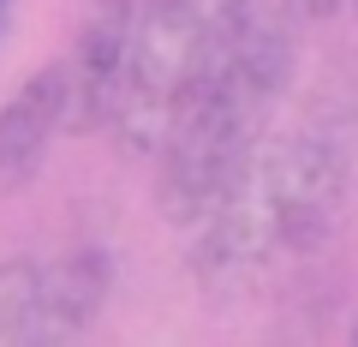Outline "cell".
Wrapping results in <instances>:
<instances>
[{
  "label": "cell",
  "mask_w": 358,
  "mask_h": 347,
  "mask_svg": "<svg viewBox=\"0 0 358 347\" xmlns=\"http://www.w3.org/2000/svg\"><path fill=\"white\" fill-rule=\"evenodd\" d=\"M334 6H341V0H287V13H293V18H329Z\"/></svg>",
  "instance_id": "8"
},
{
  "label": "cell",
  "mask_w": 358,
  "mask_h": 347,
  "mask_svg": "<svg viewBox=\"0 0 358 347\" xmlns=\"http://www.w3.org/2000/svg\"><path fill=\"white\" fill-rule=\"evenodd\" d=\"M0 18H6V0H0Z\"/></svg>",
  "instance_id": "10"
},
{
  "label": "cell",
  "mask_w": 358,
  "mask_h": 347,
  "mask_svg": "<svg viewBox=\"0 0 358 347\" xmlns=\"http://www.w3.org/2000/svg\"><path fill=\"white\" fill-rule=\"evenodd\" d=\"M358 120L341 102H310L268 126L245 174L192 228V270L203 287H251L281 257L317 252L352 198Z\"/></svg>",
  "instance_id": "1"
},
{
  "label": "cell",
  "mask_w": 358,
  "mask_h": 347,
  "mask_svg": "<svg viewBox=\"0 0 358 347\" xmlns=\"http://www.w3.org/2000/svg\"><path fill=\"white\" fill-rule=\"evenodd\" d=\"M293 66H299L293 25L257 6L239 42L227 48V60L173 114L162 150H155V204L179 233H192L245 174V162L257 156V144L268 138L275 114H281Z\"/></svg>",
  "instance_id": "2"
},
{
  "label": "cell",
  "mask_w": 358,
  "mask_h": 347,
  "mask_svg": "<svg viewBox=\"0 0 358 347\" xmlns=\"http://www.w3.org/2000/svg\"><path fill=\"white\" fill-rule=\"evenodd\" d=\"M126 36H131V0H96L78 18L72 48L60 54L66 72V120L72 132L108 126L120 96V72H126Z\"/></svg>",
  "instance_id": "4"
},
{
  "label": "cell",
  "mask_w": 358,
  "mask_h": 347,
  "mask_svg": "<svg viewBox=\"0 0 358 347\" xmlns=\"http://www.w3.org/2000/svg\"><path fill=\"white\" fill-rule=\"evenodd\" d=\"M48 341V294H42L36 257L0 264V347H36Z\"/></svg>",
  "instance_id": "7"
},
{
  "label": "cell",
  "mask_w": 358,
  "mask_h": 347,
  "mask_svg": "<svg viewBox=\"0 0 358 347\" xmlns=\"http://www.w3.org/2000/svg\"><path fill=\"white\" fill-rule=\"evenodd\" d=\"M108 287H114V257L102 245H72V252L42 264V294H48V347L78 341L102 318Z\"/></svg>",
  "instance_id": "6"
},
{
  "label": "cell",
  "mask_w": 358,
  "mask_h": 347,
  "mask_svg": "<svg viewBox=\"0 0 358 347\" xmlns=\"http://www.w3.org/2000/svg\"><path fill=\"white\" fill-rule=\"evenodd\" d=\"M257 0H131L126 72L108 132L126 156H155L173 114L192 90L227 60L239 30L251 25Z\"/></svg>",
  "instance_id": "3"
},
{
  "label": "cell",
  "mask_w": 358,
  "mask_h": 347,
  "mask_svg": "<svg viewBox=\"0 0 358 347\" xmlns=\"http://www.w3.org/2000/svg\"><path fill=\"white\" fill-rule=\"evenodd\" d=\"M346 341H352V347H358V318H352V335H346Z\"/></svg>",
  "instance_id": "9"
},
{
  "label": "cell",
  "mask_w": 358,
  "mask_h": 347,
  "mask_svg": "<svg viewBox=\"0 0 358 347\" xmlns=\"http://www.w3.org/2000/svg\"><path fill=\"white\" fill-rule=\"evenodd\" d=\"M60 132H72L66 120V72L60 60L30 72L6 102H0V192L13 198L48 168V150Z\"/></svg>",
  "instance_id": "5"
},
{
  "label": "cell",
  "mask_w": 358,
  "mask_h": 347,
  "mask_svg": "<svg viewBox=\"0 0 358 347\" xmlns=\"http://www.w3.org/2000/svg\"><path fill=\"white\" fill-rule=\"evenodd\" d=\"M352 6H358V0H352Z\"/></svg>",
  "instance_id": "11"
}]
</instances>
